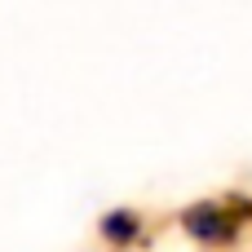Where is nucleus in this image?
<instances>
[{
    "instance_id": "obj_1",
    "label": "nucleus",
    "mask_w": 252,
    "mask_h": 252,
    "mask_svg": "<svg viewBox=\"0 0 252 252\" xmlns=\"http://www.w3.org/2000/svg\"><path fill=\"white\" fill-rule=\"evenodd\" d=\"M186 226H190L195 235H204V239H230V221H226L221 213H213V208H195V213L186 217Z\"/></svg>"
}]
</instances>
